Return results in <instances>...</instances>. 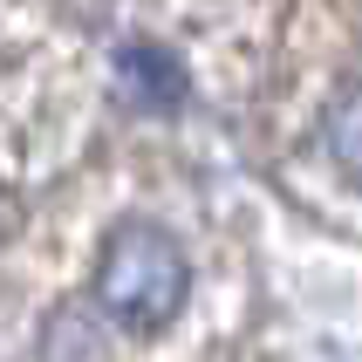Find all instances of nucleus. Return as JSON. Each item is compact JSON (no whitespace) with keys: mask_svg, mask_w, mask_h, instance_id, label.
<instances>
[{"mask_svg":"<svg viewBox=\"0 0 362 362\" xmlns=\"http://www.w3.org/2000/svg\"><path fill=\"white\" fill-rule=\"evenodd\" d=\"M328 151L349 164V178H362V89H349L328 110Z\"/></svg>","mask_w":362,"mask_h":362,"instance_id":"2","label":"nucleus"},{"mask_svg":"<svg viewBox=\"0 0 362 362\" xmlns=\"http://www.w3.org/2000/svg\"><path fill=\"white\" fill-rule=\"evenodd\" d=\"M96 301L123 328H164L185 308V253L164 226L137 219L110 240V260L96 274Z\"/></svg>","mask_w":362,"mask_h":362,"instance_id":"1","label":"nucleus"}]
</instances>
